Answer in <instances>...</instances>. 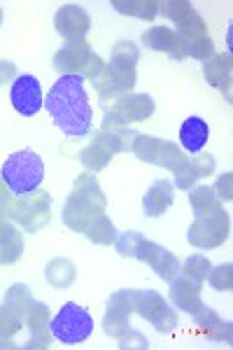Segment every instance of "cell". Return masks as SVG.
I'll return each mask as SVG.
<instances>
[{
  "label": "cell",
  "mask_w": 233,
  "mask_h": 350,
  "mask_svg": "<svg viewBox=\"0 0 233 350\" xmlns=\"http://www.w3.org/2000/svg\"><path fill=\"white\" fill-rule=\"evenodd\" d=\"M170 304L175 308L184 310L189 315H196L206 304L201 299V283L187 278V275H175L170 280Z\"/></svg>",
  "instance_id": "18"
},
{
  "label": "cell",
  "mask_w": 233,
  "mask_h": 350,
  "mask_svg": "<svg viewBox=\"0 0 233 350\" xmlns=\"http://www.w3.org/2000/svg\"><path fill=\"white\" fill-rule=\"evenodd\" d=\"M133 259L150 264V267L154 269V273H156L161 280H166V283H170V280H173L175 275L180 273V262H178V257H175L173 252H168L163 245H159V243H154V241L143 239V243L138 245V250H135V257H133Z\"/></svg>",
  "instance_id": "15"
},
{
  "label": "cell",
  "mask_w": 233,
  "mask_h": 350,
  "mask_svg": "<svg viewBox=\"0 0 233 350\" xmlns=\"http://www.w3.org/2000/svg\"><path fill=\"white\" fill-rule=\"evenodd\" d=\"M135 133L131 131V126H100L94 133L91 143L79 152V161L89 173L103 171L107 163L112 161V157L119 152H131Z\"/></svg>",
  "instance_id": "4"
},
{
  "label": "cell",
  "mask_w": 233,
  "mask_h": 350,
  "mask_svg": "<svg viewBox=\"0 0 233 350\" xmlns=\"http://www.w3.org/2000/svg\"><path fill=\"white\" fill-rule=\"evenodd\" d=\"M215 173V157L213 154H198L191 157L189 161L184 163L180 173H175V187L180 189H191L194 185H198L201 180H206L208 175Z\"/></svg>",
  "instance_id": "21"
},
{
  "label": "cell",
  "mask_w": 233,
  "mask_h": 350,
  "mask_svg": "<svg viewBox=\"0 0 233 350\" xmlns=\"http://www.w3.org/2000/svg\"><path fill=\"white\" fill-rule=\"evenodd\" d=\"M175 201V185L168 180H156L150 189H147L143 199V211L147 217H159L173 206Z\"/></svg>",
  "instance_id": "22"
},
{
  "label": "cell",
  "mask_w": 233,
  "mask_h": 350,
  "mask_svg": "<svg viewBox=\"0 0 233 350\" xmlns=\"http://www.w3.org/2000/svg\"><path fill=\"white\" fill-rule=\"evenodd\" d=\"M21 327H24V320L8 313V310L0 306V341H8V338L16 336L21 332Z\"/></svg>",
  "instance_id": "37"
},
{
  "label": "cell",
  "mask_w": 233,
  "mask_h": 350,
  "mask_svg": "<svg viewBox=\"0 0 233 350\" xmlns=\"http://www.w3.org/2000/svg\"><path fill=\"white\" fill-rule=\"evenodd\" d=\"M105 70V61L100 59L98 54H91V61H89V68H87V72H84V80H98L100 77V72Z\"/></svg>",
  "instance_id": "40"
},
{
  "label": "cell",
  "mask_w": 233,
  "mask_h": 350,
  "mask_svg": "<svg viewBox=\"0 0 233 350\" xmlns=\"http://www.w3.org/2000/svg\"><path fill=\"white\" fill-rule=\"evenodd\" d=\"M208 283H210V287H215V290H219V292H229L233 287V264L210 267Z\"/></svg>",
  "instance_id": "32"
},
{
  "label": "cell",
  "mask_w": 233,
  "mask_h": 350,
  "mask_svg": "<svg viewBox=\"0 0 233 350\" xmlns=\"http://www.w3.org/2000/svg\"><path fill=\"white\" fill-rule=\"evenodd\" d=\"M105 208L107 199L103 194V187H100L98 178L87 171L77 175L70 196L64 203V222L68 229L84 234L91 224V219L98 217L100 213H105Z\"/></svg>",
  "instance_id": "3"
},
{
  "label": "cell",
  "mask_w": 233,
  "mask_h": 350,
  "mask_svg": "<svg viewBox=\"0 0 233 350\" xmlns=\"http://www.w3.org/2000/svg\"><path fill=\"white\" fill-rule=\"evenodd\" d=\"M54 28L66 42H84L91 28V16L77 3H68L54 14Z\"/></svg>",
  "instance_id": "13"
},
{
  "label": "cell",
  "mask_w": 233,
  "mask_h": 350,
  "mask_svg": "<svg viewBox=\"0 0 233 350\" xmlns=\"http://www.w3.org/2000/svg\"><path fill=\"white\" fill-rule=\"evenodd\" d=\"M135 313H140L143 318L154 327L156 332L166 334L178 327V310L173 308V304H168L159 292L154 290H138L135 297Z\"/></svg>",
  "instance_id": "12"
},
{
  "label": "cell",
  "mask_w": 233,
  "mask_h": 350,
  "mask_svg": "<svg viewBox=\"0 0 233 350\" xmlns=\"http://www.w3.org/2000/svg\"><path fill=\"white\" fill-rule=\"evenodd\" d=\"M24 255V236L12 219H0V267L16 264Z\"/></svg>",
  "instance_id": "20"
},
{
  "label": "cell",
  "mask_w": 233,
  "mask_h": 350,
  "mask_svg": "<svg viewBox=\"0 0 233 350\" xmlns=\"http://www.w3.org/2000/svg\"><path fill=\"white\" fill-rule=\"evenodd\" d=\"M94 49L89 47V42H66L59 52L54 54V68L61 75H82L87 72L89 61Z\"/></svg>",
  "instance_id": "16"
},
{
  "label": "cell",
  "mask_w": 233,
  "mask_h": 350,
  "mask_svg": "<svg viewBox=\"0 0 233 350\" xmlns=\"http://www.w3.org/2000/svg\"><path fill=\"white\" fill-rule=\"evenodd\" d=\"M112 8L122 14L140 16V19L150 21L159 14V3L154 0H112Z\"/></svg>",
  "instance_id": "30"
},
{
  "label": "cell",
  "mask_w": 233,
  "mask_h": 350,
  "mask_svg": "<svg viewBox=\"0 0 233 350\" xmlns=\"http://www.w3.org/2000/svg\"><path fill=\"white\" fill-rule=\"evenodd\" d=\"M203 75L210 87L221 89L226 94V100H231V77H233V59L229 52L217 54L203 64Z\"/></svg>",
  "instance_id": "19"
},
{
  "label": "cell",
  "mask_w": 233,
  "mask_h": 350,
  "mask_svg": "<svg viewBox=\"0 0 233 350\" xmlns=\"http://www.w3.org/2000/svg\"><path fill=\"white\" fill-rule=\"evenodd\" d=\"M198 329L203 332L208 338L213 341H224V343H231V323H224L213 308L203 306L198 313L194 315Z\"/></svg>",
  "instance_id": "24"
},
{
  "label": "cell",
  "mask_w": 233,
  "mask_h": 350,
  "mask_svg": "<svg viewBox=\"0 0 233 350\" xmlns=\"http://www.w3.org/2000/svg\"><path fill=\"white\" fill-rule=\"evenodd\" d=\"M175 49H173V59H196L206 64L208 59L215 56V44L208 36V28L203 16L191 10L180 24H175Z\"/></svg>",
  "instance_id": "6"
},
{
  "label": "cell",
  "mask_w": 233,
  "mask_h": 350,
  "mask_svg": "<svg viewBox=\"0 0 233 350\" xmlns=\"http://www.w3.org/2000/svg\"><path fill=\"white\" fill-rule=\"evenodd\" d=\"M10 100H12V108L24 117L38 115L40 108L44 105L42 98V87L36 75H16L10 89Z\"/></svg>",
  "instance_id": "14"
},
{
  "label": "cell",
  "mask_w": 233,
  "mask_h": 350,
  "mask_svg": "<svg viewBox=\"0 0 233 350\" xmlns=\"http://www.w3.org/2000/svg\"><path fill=\"white\" fill-rule=\"evenodd\" d=\"M49 308L47 304L42 301H33V306L28 308L26 318H24V325L28 327L31 332V338L28 343H24L26 350H44L49 348V341H52V332H49Z\"/></svg>",
  "instance_id": "17"
},
{
  "label": "cell",
  "mask_w": 233,
  "mask_h": 350,
  "mask_svg": "<svg viewBox=\"0 0 233 350\" xmlns=\"http://www.w3.org/2000/svg\"><path fill=\"white\" fill-rule=\"evenodd\" d=\"M229 234H231V217L224 211V206H221L215 213H210V215L196 217L194 224L187 231V241L194 247H198V250H213V247L224 245L229 241Z\"/></svg>",
  "instance_id": "9"
},
{
  "label": "cell",
  "mask_w": 233,
  "mask_h": 350,
  "mask_svg": "<svg viewBox=\"0 0 233 350\" xmlns=\"http://www.w3.org/2000/svg\"><path fill=\"white\" fill-rule=\"evenodd\" d=\"M49 117L68 138H87L91 133V110L89 94L84 89L82 75H61L44 98Z\"/></svg>",
  "instance_id": "1"
},
{
  "label": "cell",
  "mask_w": 233,
  "mask_h": 350,
  "mask_svg": "<svg viewBox=\"0 0 233 350\" xmlns=\"http://www.w3.org/2000/svg\"><path fill=\"white\" fill-rule=\"evenodd\" d=\"M52 217V194L49 191H33L26 196H16L12 203V222L21 231H40L47 227Z\"/></svg>",
  "instance_id": "10"
},
{
  "label": "cell",
  "mask_w": 233,
  "mask_h": 350,
  "mask_svg": "<svg viewBox=\"0 0 233 350\" xmlns=\"http://www.w3.org/2000/svg\"><path fill=\"white\" fill-rule=\"evenodd\" d=\"M143 44L154 52L173 54L175 49V31L170 26H152L150 31L143 33Z\"/></svg>",
  "instance_id": "29"
},
{
  "label": "cell",
  "mask_w": 233,
  "mask_h": 350,
  "mask_svg": "<svg viewBox=\"0 0 233 350\" xmlns=\"http://www.w3.org/2000/svg\"><path fill=\"white\" fill-rule=\"evenodd\" d=\"M16 80V66L12 61H0V87Z\"/></svg>",
  "instance_id": "41"
},
{
  "label": "cell",
  "mask_w": 233,
  "mask_h": 350,
  "mask_svg": "<svg viewBox=\"0 0 233 350\" xmlns=\"http://www.w3.org/2000/svg\"><path fill=\"white\" fill-rule=\"evenodd\" d=\"M210 267H213V264H210V259L206 255H189L184 259V264H180V271H182V275H187V278L203 285V280L208 278Z\"/></svg>",
  "instance_id": "31"
},
{
  "label": "cell",
  "mask_w": 233,
  "mask_h": 350,
  "mask_svg": "<svg viewBox=\"0 0 233 350\" xmlns=\"http://www.w3.org/2000/svg\"><path fill=\"white\" fill-rule=\"evenodd\" d=\"M143 239L145 236L140 234V231H124L122 236H117L115 247L122 257H135V250H138V245L143 243Z\"/></svg>",
  "instance_id": "36"
},
{
  "label": "cell",
  "mask_w": 233,
  "mask_h": 350,
  "mask_svg": "<svg viewBox=\"0 0 233 350\" xmlns=\"http://www.w3.org/2000/svg\"><path fill=\"white\" fill-rule=\"evenodd\" d=\"M140 61V49L135 42L122 40L112 47L110 64H105V70L100 72V77L96 80V89L103 103L119 98L124 94H131L135 87V68Z\"/></svg>",
  "instance_id": "2"
},
{
  "label": "cell",
  "mask_w": 233,
  "mask_h": 350,
  "mask_svg": "<svg viewBox=\"0 0 233 350\" xmlns=\"http://www.w3.org/2000/svg\"><path fill=\"white\" fill-rule=\"evenodd\" d=\"M49 332H52V338L64 343V346H79L94 334V318L84 306L68 301L49 320Z\"/></svg>",
  "instance_id": "7"
},
{
  "label": "cell",
  "mask_w": 233,
  "mask_h": 350,
  "mask_svg": "<svg viewBox=\"0 0 233 350\" xmlns=\"http://www.w3.org/2000/svg\"><path fill=\"white\" fill-rule=\"evenodd\" d=\"M0 348H10V343H0Z\"/></svg>",
  "instance_id": "42"
},
{
  "label": "cell",
  "mask_w": 233,
  "mask_h": 350,
  "mask_svg": "<svg viewBox=\"0 0 233 350\" xmlns=\"http://www.w3.org/2000/svg\"><path fill=\"white\" fill-rule=\"evenodd\" d=\"M3 183L12 191V196H26L40 189L44 180V161L33 150H21L8 157V161L0 168Z\"/></svg>",
  "instance_id": "5"
},
{
  "label": "cell",
  "mask_w": 233,
  "mask_h": 350,
  "mask_svg": "<svg viewBox=\"0 0 233 350\" xmlns=\"http://www.w3.org/2000/svg\"><path fill=\"white\" fill-rule=\"evenodd\" d=\"M103 329L107 336L119 338L124 332L128 329V315L126 313H119V310L107 308L105 310V318H103Z\"/></svg>",
  "instance_id": "33"
},
{
  "label": "cell",
  "mask_w": 233,
  "mask_h": 350,
  "mask_svg": "<svg viewBox=\"0 0 233 350\" xmlns=\"http://www.w3.org/2000/svg\"><path fill=\"white\" fill-rule=\"evenodd\" d=\"M180 140H182L184 152L198 154L210 140V126L206 124V120H201V117H196V115L184 120V124L180 126Z\"/></svg>",
  "instance_id": "23"
},
{
  "label": "cell",
  "mask_w": 233,
  "mask_h": 350,
  "mask_svg": "<svg viewBox=\"0 0 233 350\" xmlns=\"http://www.w3.org/2000/svg\"><path fill=\"white\" fill-rule=\"evenodd\" d=\"M213 191H215V196H217L219 201H231L233 199V173L219 175Z\"/></svg>",
  "instance_id": "38"
},
{
  "label": "cell",
  "mask_w": 233,
  "mask_h": 350,
  "mask_svg": "<svg viewBox=\"0 0 233 350\" xmlns=\"http://www.w3.org/2000/svg\"><path fill=\"white\" fill-rule=\"evenodd\" d=\"M189 206L196 217H203V215L215 213L217 208H221V201L215 196L213 187H208V185H194V187L189 189Z\"/></svg>",
  "instance_id": "27"
},
{
  "label": "cell",
  "mask_w": 233,
  "mask_h": 350,
  "mask_svg": "<svg viewBox=\"0 0 233 350\" xmlns=\"http://www.w3.org/2000/svg\"><path fill=\"white\" fill-rule=\"evenodd\" d=\"M156 100L150 94H124L112 100V108H107L103 126H131L135 122H145L154 115Z\"/></svg>",
  "instance_id": "11"
},
{
  "label": "cell",
  "mask_w": 233,
  "mask_h": 350,
  "mask_svg": "<svg viewBox=\"0 0 233 350\" xmlns=\"http://www.w3.org/2000/svg\"><path fill=\"white\" fill-rule=\"evenodd\" d=\"M135 297H138V290H117L107 301V308L131 315L135 313Z\"/></svg>",
  "instance_id": "34"
},
{
  "label": "cell",
  "mask_w": 233,
  "mask_h": 350,
  "mask_svg": "<svg viewBox=\"0 0 233 350\" xmlns=\"http://www.w3.org/2000/svg\"><path fill=\"white\" fill-rule=\"evenodd\" d=\"M117 341H119V348H124V350H126V348H147L145 336L138 334V332H133L131 327L117 338Z\"/></svg>",
  "instance_id": "39"
},
{
  "label": "cell",
  "mask_w": 233,
  "mask_h": 350,
  "mask_svg": "<svg viewBox=\"0 0 233 350\" xmlns=\"http://www.w3.org/2000/svg\"><path fill=\"white\" fill-rule=\"evenodd\" d=\"M33 295H31V290L24 285V283H16V285H12L10 287L8 292H5V299H3V306L8 313H12V315H16V318H21L24 320L26 318V313H28V308L33 306Z\"/></svg>",
  "instance_id": "26"
},
{
  "label": "cell",
  "mask_w": 233,
  "mask_h": 350,
  "mask_svg": "<svg viewBox=\"0 0 233 350\" xmlns=\"http://www.w3.org/2000/svg\"><path fill=\"white\" fill-rule=\"evenodd\" d=\"M0 24H3V10H0Z\"/></svg>",
  "instance_id": "43"
},
{
  "label": "cell",
  "mask_w": 233,
  "mask_h": 350,
  "mask_svg": "<svg viewBox=\"0 0 233 350\" xmlns=\"http://www.w3.org/2000/svg\"><path fill=\"white\" fill-rule=\"evenodd\" d=\"M87 239L94 243V245H112V243L117 241V227L112 224V219L105 215V213H100L98 217L91 219V224L87 227Z\"/></svg>",
  "instance_id": "28"
},
{
  "label": "cell",
  "mask_w": 233,
  "mask_h": 350,
  "mask_svg": "<svg viewBox=\"0 0 233 350\" xmlns=\"http://www.w3.org/2000/svg\"><path fill=\"white\" fill-rule=\"evenodd\" d=\"M131 152L145 163H154V166L166 168L170 173H180L184 168V163L189 161L187 152L180 148L178 143H170V140H161L156 135L147 133H135Z\"/></svg>",
  "instance_id": "8"
},
{
  "label": "cell",
  "mask_w": 233,
  "mask_h": 350,
  "mask_svg": "<svg viewBox=\"0 0 233 350\" xmlns=\"http://www.w3.org/2000/svg\"><path fill=\"white\" fill-rule=\"evenodd\" d=\"M191 3L187 0H168V3H159V14H166L173 24H180L187 14L191 12Z\"/></svg>",
  "instance_id": "35"
},
{
  "label": "cell",
  "mask_w": 233,
  "mask_h": 350,
  "mask_svg": "<svg viewBox=\"0 0 233 350\" xmlns=\"http://www.w3.org/2000/svg\"><path fill=\"white\" fill-rule=\"evenodd\" d=\"M44 278H47V283L52 287H59V290H68L72 283H75L77 278V269L75 264L70 262V259H52V262L47 264V269H44Z\"/></svg>",
  "instance_id": "25"
}]
</instances>
